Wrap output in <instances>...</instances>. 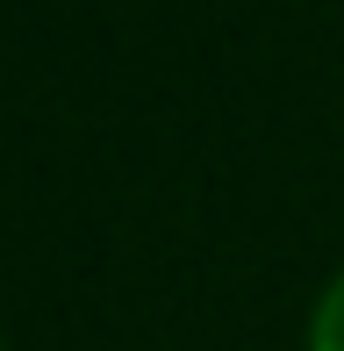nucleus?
Here are the masks:
<instances>
[{
    "instance_id": "f257e3e1",
    "label": "nucleus",
    "mask_w": 344,
    "mask_h": 351,
    "mask_svg": "<svg viewBox=\"0 0 344 351\" xmlns=\"http://www.w3.org/2000/svg\"><path fill=\"white\" fill-rule=\"evenodd\" d=\"M308 351H344V273L316 294L308 308Z\"/></svg>"
},
{
    "instance_id": "f03ea898",
    "label": "nucleus",
    "mask_w": 344,
    "mask_h": 351,
    "mask_svg": "<svg viewBox=\"0 0 344 351\" xmlns=\"http://www.w3.org/2000/svg\"><path fill=\"white\" fill-rule=\"evenodd\" d=\"M0 351H8V344H0Z\"/></svg>"
}]
</instances>
